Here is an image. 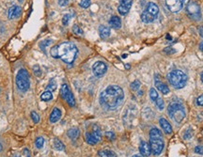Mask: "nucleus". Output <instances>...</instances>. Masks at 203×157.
I'll use <instances>...</instances> for the list:
<instances>
[{"instance_id": "8", "label": "nucleus", "mask_w": 203, "mask_h": 157, "mask_svg": "<svg viewBox=\"0 0 203 157\" xmlns=\"http://www.w3.org/2000/svg\"><path fill=\"white\" fill-rule=\"evenodd\" d=\"M150 146L151 149V152L153 154L155 155L161 154L165 147L163 137H150Z\"/></svg>"}, {"instance_id": "51", "label": "nucleus", "mask_w": 203, "mask_h": 157, "mask_svg": "<svg viewBox=\"0 0 203 157\" xmlns=\"http://www.w3.org/2000/svg\"><path fill=\"white\" fill-rule=\"evenodd\" d=\"M26 157H31V156H30V155H28V156H26Z\"/></svg>"}, {"instance_id": "32", "label": "nucleus", "mask_w": 203, "mask_h": 157, "mask_svg": "<svg viewBox=\"0 0 203 157\" xmlns=\"http://www.w3.org/2000/svg\"><path fill=\"white\" fill-rule=\"evenodd\" d=\"M131 88L133 90V91H137L140 88V82L138 80H135L133 81L132 84H131Z\"/></svg>"}, {"instance_id": "49", "label": "nucleus", "mask_w": 203, "mask_h": 157, "mask_svg": "<svg viewBox=\"0 0 203 157\" xmlns=\"http://www.w3.org/2000/svg\"><path fill=\"white\" fill-rule=\"evenodd\" d=\"M201 81H202V83H203V72H202V74H201Z\"/></svg>"}, {"instance_id": "24", "label": "nucleus", "mask_w": 203, "mask_h": 157, "mask_svg": "<svg viewBox=\"0 0 203 157\" xmlns=\"http://www.w3.org/2000/svg\"><path fill=\"white\" fill-rule=\"evenodd\" d=\"M100 157H118L117 154L109 150H100L98 152Z\"/></svg>"}, {"instance_id": "9", "label": "nucleus", "mask_w": 203, "mask_h": 157, "mask_svg": "<svg viewBox=\"0 0 203 157\" xmlns=\"http://www.w3.org/2000/svg\"><path fill=\"white\" fill-rule=\"evenodd\" d=\"M187 14L190 18L193 20H199L201 18V12H200V7L196 2H190L188 3L186 7Z\"/></svg>"}, {"instance_id": "6", "label": "nucleus", "mask_w": 203, "mask_h": 157, "mask_svg": "<svg viewBox=\"0 0 203 157\" xmlns=\"http://www.w3.org/2000/svg\"><path fill=\"white\" fill-rule=\"evenodd\" d=\"M102 139V133L98 125L94 124L91 127V131L86 133V141L89 145H96Z\"/></svg>"}, {"instance_id": "35", "label": "nucleus", "mask_w": 203, "mask_h": 157, "mask_svg": "<svg viewBox=\"0 0 203 157\" xmlns=\"http://www.w3.org/2000/svg\"><path fill=\"white\" fill-rule=\"evenodd\" d=\"M31 119L33 120L34 123H39L40 122V116L38 113H36L35 111L31 112Z\"/></svg>"}, {"instance_id": "47", "label": "nucleus", "mask_w": 203, "mask_h": 157, "mask_svg": "<svg viewBox=\"0 0 203 157\" xmlns=\"http://www.w3.org/2000/svg\"><path fill=\"white\" fill-rule=\"evenodd\" d=\"M132 157H144V156H142L141 154H133Z\"/></svg>"}, {"instance_id": "15", "label": "nucleus", "mask_w": 203, "mask_h": 157, "mask_svg": "<svg viewBox=\"0 0 203 157\" xmlns=\"http://www.w3.org/2000/svg\"><path fill=\"white\" fill-rule=\"evenodd\" d=\"M155 87L163 94H168L169 91H170V89H169V87L166 86V84H165L160 79H158V75H155Z\"/></svg>"}, {"instance_id": "46", "label": "nucleus", "mask_w": 203, "mask_h": 157, "mask_svg": "<svg viewBox=\"0 0 203 157\" xmlns=\"http://www.w3.org/2000/svg\"><path fill=\"white\" fill-rule=\"evenodd\" d=\"M198 31H199V34H200V36L203 38V26H200V27H199V29H198Z\"/></svg>"}, {"instance_id": "31", "label": "nucleus", "mask_w": 203, "mask_h": 157, "mask_svg": "<svg viewBox=\"0 0 203 157\" xmlns=\"http://www.w3.org/2000/svg\"><path fill=\"white\" fill-rule=\"evenodd\" d=\"M50 54H51V56L53 57L57 58L58 57V45H56V46L52 47L51 50H50Z\"/></svg>"}, {"instance_id": "28", "label": "nucleus", "mask_w": 203, "mask_h": 157, "mask_svg": "<svg viewBox=\"0 0 203 157\" xmlns=\"http://www.w3.org/2000/svg\"><path fill=\"white\" fill-rule=\"evenodd\" d=\"M158 97H159V94H158V92L156 91V89L153 88V87H151V88L150 89V98H151V100L155 103V101L157 100Z\"/></svg>"}, {"instance_id": "21", "label": "nucleus", "mask_w": 203, "mask_h": 157, "mask_svg": "<svg viewBox=\"0 0 203 157\" xmlns=\"http://www.w3.org/2000/svg\"><path fill=\"white\" fill-rule=\"evenodd\" d=\"M99 34L102 39H106L110 36V28L106 25H101L99 27Z\"/></svg>"}, {"instance_id": "41", "label": "nucleus", "mask_w": 203, "mask_h": 157, "mask_svg": "<svg viewBox=\"0 0 203 157\" xmlns=\"http://www.w3.org/2000/svg\"><path fill=\"white\" fill-rule=\"evenodd\" d=\"M195 152L200 155H203V146H196L195 148Z\"/></svg>"}, {"instance_id": "3", "label": "nucleus", "mask_w": 203, "mask_h": 157, "mask_svg": "<svg viewBox=\"0 0 203 157\" xmlns=\"http://www.w3.org/2000/svg\"><path fill=\"white\" fill-rule=\"evenodd\" d=\"M166 78H167L169 84L177 89H180V88H183V87H185V85L188 81L187 74L181 70L171 71L167 74Z\"/></svg>"}, {"instance_id": "36", "label": "nucleus", "mask_w": 203, "mask_h": 157, "mask_svg": "<svg viewBox=\"0 0 203 157\" xmlns=\"http://www.w3.org/2000/svg\"><path fill=\"white\" fill-rule=\"evenodd\" d=\"M73 31H74V34H77V35H83V34H84L83 30H82L77 25H74L73 26Z\"/></svg>"}, {"instance_id": "18", "label": "nucleus", "mask_w": 203, "mask_h": 157, "mask_svg": "<svg viewBox=\"0 0 203 157\" xmlns=\"http://www.w3.org/2000/svg\"><path fill=\"white\" fill-rule=\"evenodd\" d=\"M157 17L153 16L152 14H151L150 12H148L147 11H144L141 14V21L145 24H151L153 23L155 21Z\"/></svg>"}, {"instance_id": "50", "label": "nucleus", "mask_w": 203, "mask_h": 157, "mask_svg": "<svg viewBox=\"0 0 203 157\" xmlns=\"http://www.w3.org/2000/svg\"><path fill=\"white\" fill-rule=\"evenodd\" d=\"M19 1H20V2H23V1H24V0H19Z\"/></svg>"}, {"instance_id": "37", "label": "nucleus", "mask_w": 203, "mask_h": 157, "mask_svg": "<svg viewBox=\"0 0 203 157\" xmlns=\"http://www.w3.org/2000/svg\"><path fill=\"white\" fill-rule=\"evenodd\" d=\"M80 6L84 9H88L90 6V0H81Z\"/></svg>"}, {"instance_id": "17", "label": "nucleus", "mask_w": 203, "mask_h": 157, "mask_svg": "<svg viewBox=\"0 0 203 157\" xmlns=\"http://www.w3.org/2000/svg\"><path fill=\"white\" fill-rule=\"evenodd\" d=\"M159 123H160L162 129L164 130V132H165V134H167V135L172 134V127H171V125H170V123H169L165 119L161 118L160 120H159Z\"/></svg>"}, {"instance_id": "10", "label": "nucleus", "mask_w": 203, "mask_h": 157, "mask_svg": "<svg viewBox=\"0 0 203 157\" xmlns=\"http://www.w3.org/2000/svg\"><path fill=\"white\" fill-rule=\"evenodd\" d=\"M165 5L169 11L172 13H178L183 7V0H165Z\"/></svg>"}, {"instance_id": "13", "label": "nucleus", "mask_w": 203, "mask_h": 157, "mask_svg": "<svg viewBox=\"0 0 203 157\" xmlns=\"http://www.w3.org/2000/svg\"><path fill=\"white\" fill-rule=\"evenodd\" d=\"M137 114V107L134 105H130L128 106L125 115H124V122L125 124H129L132 122V120L134 119V116Z\"/></svg>"}, {"instance_id": "48", "label": "nucleus", "mask_w": 203, "mask_h": 157, "mask_svg": "<svg viewBox=\"0 0 203 157\" xmlns=\"http://www.w3.org/2000/svg\"><path fill=\"white\" fill-rule=\"evenodd\" d=\"M199 49H200L201 51H203V42L199 44Z\"/></svg>"}, {"instance_id": "29", "label": "nucleus", "mask_w": 203, "mask_h": 157, "mask_svg": "<svg viewBox=\"0 0 203 157\" xmlns=\"http://www.w3.org/2000/svg\"><path fill=\"white\" fill-rule=\"evenodd\" d=\"M46 88H47L48 91H51V92L55 91V90L56 89V81H55L54 79H51V81H50L49 84L47 85Z\"/></svg>"}, {"instance_id": "12", "label": "nucleus", "mask_w": 203, "mask_h": 157, "mask_svg": "<svg viewBox=\"0 0 203 157\" xmlns=\"http://www.w3.org/2000/svg\"><path fill=\"white\" fill-rule=\"evenodd\" d=\"M133 5V0H120V6L118 7V11L120 15H126Z\"/></svg>"}, {"instance_id": "27", "label": "nucleus", "mask_w": 203, "mask_h": 157, "mask_svg": "<svg viewBox=\"0 0 203 157\" xmlns=\"http://www.w3.org/2000/svg\"><path fill=\"white\" fill-rule=\"evenodd\" d=\"M54 147H55L56 150H65L64 144H63L58 138H55V140H54Z\"/></svg>"}, {"instance_id": "19", "label": "nucleus", "mask_w": 203, "mask_h": 157, "mask_svg": "<svg viewBox=\"0 0 203 157\" xmlns=\"http://www.w3.org/2000/svg\"><path fill=\"white\" fill-rule=\"evenodd\" d=\"M145 11H147L148 12H150L151 14H152L155 17H157L158 14H159V8H158V6L155 3H152V2L148 3Z\"/></svg>"}, {"instance_id": "5", "label": "nucleus", "mask_w": 203, "mask_h": 157, "mask_svg": "<svg viewBox=\"0 0 203 157\" xmlns=\"http://www.w3.org/2000/svg\"><path fill=\"white\" fill-rule=\"evenodd\" d=\"M16 85L19 90L25 92L29 89L30 82H29V74L26 70L21 69L18 71L16 75Z\"/></svg>"}, {"instance_id": "20", "label": "nucleus", "mask_w": 203, "mask_h": 157, "mask_svg": "<svg viewBox=\"0 0 203 157\" xmlns=\"http://www.w3.org/2000/svg\"><path fill=\"white\" fill-rule=\"evenodd\" d=\"M60 118H61V111H60V109L57 108V107H55L53 109L51 115H50V121L52 123H55V122L58 121L60 119Z\"/></svg>"}, {"instance_id": "23", "label": "nucleus", "mask_w": 203, "mask_h": 157, "mask_svg": "<svg viewBox=\"0 0 203 157\" xmlns=\"http://www.w3.org/2000/svg\"><path fill=\"white\" fill-rule=\"evenodd\" d=\"M79 135H80V132H79V129H77V128H71L70 130H68V132H67V136L69 137L71 139H73V140L78 138Z\"/></svg>"}, {"instance_id": "43", "label": "nucleus", "mask_w": 203, "mask_h": 157, "mask_svg": "<svg viewBox=\"0 0 203 157\" xmlns=\"http://www.w3.org/2000/svg\"><path fill=\"white\" fill-rule=\"evenodd\" d=\"M69 4V0H58V5L60 7H66Z\"/></svg>"}, {"instance_id": "33", "label": "nucleus", "mask_w": 203, "mask_h": 157, "mask_svg": "<svg viewBox=\"0 0 203 157\" xmlns=\"http://www.w3.org/2000/svg\"><path fill=\"white\" fill-rule=\"evenodd\" d=\"M51 43H52V40H45V41H43V42L40 43V47H41L43 51H45L46 47L49 46Z\"/></svg>"}, {"instance_id": "34", "label": "nucleus", "mask_w": 203, "mask_h": 157, "mask_svg": "<svg viewBox=\"0 0 203 157\" xmlns=\"http://www.w3.org/2000/svg\"><path fill=\"white\" fill-rule=\"evenodd\" d=\"M36 147L38 148V149H42L43 147V145H44V138L43 137H38L37 139H36Z\"/></svg>"}, {"instance_id": "44", "label": "nucleus", "mask_w": 203, "mask_h": 157, "mask_svg": "<svg viewBox=\"0 0 203 157\" xmlns=\"http://www.w3.org/2000/svg\"><path fill=\"white\" fill-rule=\"evenodd\" d=\"M106 137H107L110 140H113V139L115 138V135H114L113 132H107V133H106Z\"/></svg>"}, {"instance_id": "4", "label": "nucleus", "mask_w": 203, "mask_h": 157, "mask_svg": "<svg viewBox=\"0 0 203 157\" xmlns=\"http://www.w3.org/2000/svg\"><path fill=\"white\" fill-rule=\"evenodd\" d=\"M167 112L170 118L177 123H181L185 118V110L183 105L178 102H172L167 106Z\"/></svg>"}, {"instance_id": "30", "label": "nucleus", "mask_w": 203, "mask_h": 157, "mask_svg": "<svg viewBox=\"0 0 203 157\" xmlns=\"http://www.w3.org/2000/svg\"><path fill=\"white\" fill-rule=\"evenodd\" d=\"M155 105H156V106L158 107L159 110H164V108H165V103H164L163 99H162L160 96H159V97L157 98V100L155 101Z\"/></svg>"}, {"instance_id": "7", "label": "nucleus", "mask_w": 203, "mask_h": 157, "mask_svg": "<svg viewBox=\"0 0 203 157\" xmlns=\"http://www.w3.org/2000/svg\"><path fill=\"white\" fill-rule=\"evenodd\" d=\"M60 93H61V96L62 98L68 103L70 106H74L75 105V99L74 96L72 92V90L70 89L69 86L67 84H63L60 89Z\"/></svg>"}, {"instance_id": "26", "label": "nucleus", "mask_w": 203, "mask_h": 157, "mask_svg": "<svg viewBox=\"0 0 203 157\" xmlns=\"http://www.w3.org/2000/svg\"><path fill=\"white\" fill-rule=\"evenodd\" d=\"M150 137H163L161 131L157 128H152L150 131Z\"/></svg>"}, {"instance_id": "22", "label": "nucleus", "mask_w": 203, "mask_h": 157, "mask_svg": "<svg viewBox=\"0 0 203 157\" xmlns=\"http://www.w3.org/2000/svg\"><path fill=\"white\" fill-rule=\"evenodd\" d=\"M109 25L113 28H120L121 27V20L119 16H112L109 20Z\"/></svg>"}, {"instance_id": "16", "label": "nucleus", "mask_w": 203, "mask_h": 157, "mask_svg": "<svg viewBox=\"0 0 203 157\" xmlns=\"http://www.w3.org/2000/svg\"><path fill=\"white\" fill-rule=\"evenodd\" d=\"M22 13V9L19 6H12L8 12V16L10 19H16L18 18Z\"/></svg>"}, {"instance_id": "45", "label": "nucleus", "mask_w": 203, "mask_h": 157, "mask_svg": "<svg viewBox=\"0 0 203 157\" xmlns=\"http://www.w3.org/2000/svg\"><path fill=\"white\" fill-rule=\"evenodd\" d=\"M164 52L166 53V54H171V53H175V50L172 49V48H165Z\"/></svg>"}, {"instance_id": "42", "label": "nucleus", "mask_w": 203, "mask_h": 157, "mask_svg": "<svg viewBox=\"0 0 203 157\" xmlns=\"http://www.w3.org/2000/svg\"><path fill=\"white\" fill-rule=\"evenodd\" d=\"M196 105L199 106H203V95H200L196 98Z\"/></svg>"}, {"instance_id": "2", "label": "nucleus", "mask_w": 203, "mask_h": 157, "mask_svg": "<svg viewBox=\"0 0 203 157\" xmlns=\"http://www.w3.org/2000/svg\"><path fill=\"white\" fill-rule=\"evenodd\" d=\"M78 54L76 45L71 42H65L58 45V57L67 64H72Z\"/></svg>"}, {"instance_id": "40", "label": "nucleus", "mask_w": 203, "mask_h": 157, "mask_svg": "<svg viewBox=\"0 0 203 157\" xmlns=\"http://www.w3.org/2000/svg\"><path fill=\"white\" fill-rule=\"evenodd\" d=\"M70 18H71V16H70L69 14L64 15V16H63V19H62V24H63L64 25H67L68 24H69V22H70Z\"/></svg>"}, {"instance_id": "38", "label": "nucleus", "mask_w": 203, "mask_h": 157, "mask_svg": "<svg viewBox=\"0 0 203 157\" xmlns=\"http://www.w3.org/2000/svg\"><path fill=\"white\" fill-rule=\"evenodd\" d=\"M33 72H34V74H35L36 76H41L42 75V71H41L39 65H35L33 67Z\"/></svg>"}, {"instance_id": "14", "label": "nucleus", "mask_w": 203, "mask_h": 157, "mask_svg": "<svg viewBox=\"0 0 203 157\" xmlns=\"http://www.w3.org/2000/svg\"><path fill=\"white\" fill-rule=\"evenodd\" d=\"M139 151H140V154L144 157L150 156L151 153V149L150 144L146 141H141L139 145Z\"/></svg>"}, {"instance_id": "1", "label": "nucleus", "mask_w": 203, "mask_h": 157, "mask_svg": "<svg viewBox=\"0 0 203 157\" xmlns=\"http://www.w3.org/2000/svg\"><path fill=\"white\" fill-rule=\"evenodd\" d=\"M124 100V91L117 85L108 86L100 94V104L106 110H116L120 107Z\"/></svg>"}, {"instance_id": "39", "label": "nucleus", "mask_w": 203, "mask_h": 157, "mask_svg": "<svg viewBox=\"0 0 203 157\" xmlns=\"http://www.w3.org/2000/svg\"><path fill=\"white\" fill-rule=\"evenodd\" d=\"M192 137H193V130H192V129H188V130L185 132V134L183 135L184 139H190Z\"/></svg>"}, {"instance_id": "11", "label": "nucleus", "mask_w": 203, "mask_h": 157, "mask_svg": "<svg viewBox=\"0 0 203 157\" xmlns=\"http://www.w3.org/2000/svg\"><path fill=\"white\" fill-rule=\"evenodd\" d=\"M92 71L95 76L102 77L107 72V66L104 61H97L92 66Z\"/></svg>"}, {"instance_id": "25", "label": "nucleus", "mask_w": 203, "mask_h": 157, "mask_svg": "<svg viewBox=\"0 0 203 157\" xmlns=\"http://www.w3.org/2000/svg\"><path fill=\"white\" fill-rule=\"evenodd\" d=\"M41 99L43 101V102H49V101H51L52 99H53V94H52V92L51 91H45V92H43L42 95H41Z\"/></svg>"}]
</instances>
